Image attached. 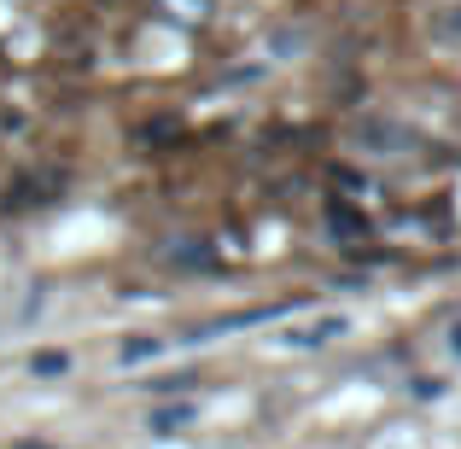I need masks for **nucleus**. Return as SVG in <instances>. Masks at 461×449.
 Here are the masks:
<instances>
[{
    "label": "nucleus",
    "instance_id": "obj_1",
    "mask_svg": "<svg viewBox=\"0 0 461 449\" xmlns=\"http://www.w3.org/2000/svg\"><path fill=\"white\" fill-rule=\"evenodd\" d=\"M339 333H350L345 315H321V321H310V327H298V333H286V345H327V338H339Z\"/></svg>",
    "mask_w": 461,
    "mask_h": 449
},
{
    "label": "nucleus",
    "instance_id": "obj_2",
    "mask_svg": "<svg viewBox=\"0 0 461 449\" xmlns=\"http://www.w3.org/2000/svg\"><path fill=\"white\" fill-rule=\"evenodd\" d=\"M187 420H193L187 403H181V409H158V415H152V432H176V427H187Z\"/></svg>",
    "mask_w": 461,
    "mask_h": 449
},
{
    "label": "nucleus",
    "instance_id": "obj_3",
    "mask_svg": "<svg viewBox=\"0 0 461 449\" xmlns=\"http://www.w3.org/2000/svg\"><path fill=\"white\" fill-rule=\"evenodd\" d=\"M164 350V338H135V345H123V362H147Z\"/></svg>",
    "mask_w": 461,
    "mask_h": 449
},
{
    "label": "nucleus",
    "instance_id": "obj_4",
    "mask_svg": "<svg viewBox=\"0 0 461 449\" xmlns=\"http://www.w3.org/2000/svg\"><path fill=\"white\" fill-rule=\"evenodd\" d=\"M187 385H193L187 373H176V380H152V391H187Z\"/></svg>",
    "mask_w": 461,
    "mask_h": 449
},
{
    "label": "nucleus",
    "instance_id": "obj_5",
    "mask_svg": "<svg viewBox=\"0 0 461 449\" xmlns=\"http://www.w3.org/2000/svg\"><path fill=\"white\" fill-rule=\"evenodd\" d=\"M450 350H456V356H461V321L450 327Z\"/></svg>",
    "mask_w": 461,
    "mask_h": 449
},
{
    "label": "nucleus",
    "instance_id": "obj_6",
    "mask_svg": "<svg viewBox=\"0 0 461 449\" xmlns=\"http://www.w3.org/2000/svg\"><path fill=\"white\" fill-rule=\"evenodd\" d=\"M12 449H47V444H12Z\"/></svg>",
    "mask_w": 461,
    "mask_h": 449
}]
</instances>
